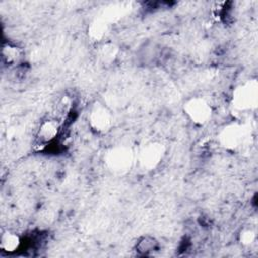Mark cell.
<instances>
[{
    "mask_svg": "<svg viewBox=\"0 0 258 258\" xmlns=\"http://www.w3.org/2000/svg\"><path fill=\"white\" fill-rule=\"evenodd\" d=\"M135 160L133 149L127 145H115L107 150L104 161L107 168L114 174L123 175L128 173Z\"/></svg>",
    "mask_w": 258,
    "mask_h": 258,
    "instance_id": "cell-1",
    "label": "cell"
},
{
    "mask_svg": "<svg viewBox=\"0 0 258 258\" xmlns=\"http://www.w3.org/2000/svg\"><path fill=\"white\" fill-rule=\"evenodd\" d=\"M258 104V84L255 79L237 86L232 94V106L238 112H249Z\"/></svg>",
    "mask_w": 258,
    "mask_h": 258,
    "instance_id": "cell-2",
    "label": "cell"
},
{
    "mask_svg": "<svg viewBox=\"0 0 258 258\" xmlns=\"http://www.w3.org/2000/svg\"><path fill=\"white\" fill-rule=\"evenodd\" d=\"M183 112L188 120L199 126L207 124L213 115L211 104L203 97H191L183 104Z\"/></svg>",
    "mask_w": 258,
    "mask_h": 258,
    "instance_id": "cell-3",
    "label": "cell"
},
{
    "mask_svg": "<svg viewBox=\"0 0 258 258\" xmlns=\"http://www.w3.org/2000/svg\"><path fill=\"white\" fill-rule=\"evenodd\" d=\"M165 155V146L159 141H150L144 144L137 154L139 166L144 170L155 169Z\"/></svg>",
    "mask_w": 258,
    "mask_h": 258,
    "instance_id": "cell-4",
    "label": "cell"
},
{
    "mask_svg": "<svg viewBox=\"0 0 258 258\" xmlns=\"http://www.w3.org/2000/svg\"><path fill=\"white\" fill-rule=\"evenodd\" d=\"M113 114L101 102H95L88 113V122L91 129L97 133H106L113 126Z\"/></svg>",
    "mask_w": 258,
    "mask_h": 258,
    "instance_id": "cell-5",
    "label": "cell"
},
{
    "mask_svg": "<svg viewBox=\"0 0 258 258\" xmlns=\"http://www.w3.org/2000/svg\"><path fill=\"white\" fill-rule=\"evenodd\" d=\"M246 130L244 126L240 123L233 122L224 126L221 131L219 132L218 138L220 144L228 149V150H235L239 148L245 138Z\"/></svg>",
    "mask_w": 258,
    "mask_h": 258,
    "instance_id": "cell-6",
    "label": "cell"
},
{
    "mask_svg": "<svg viewBox=\"0 0 258 258\" xmlns=\"http://www.w3.org/2000/svg\"><path fill=\"white\" fill-rule=\"evenodd\" d=\"M60 130V123L55 118L44 120L37 129L34 148L35 150H42L48 144H50L58 135Z\"/></svg>",
    "mask_w": 258,
    "mask_h": 258,
    "instance_id": "cell-7",
    "label": "cell"
},
{
    "mask_svg": "<svg viewBox=\"0 0 258 258\" xmlns=\"http://www.w3.org/2000/svg\"><path fill=\"white\" fill-rule=\"evenodd\" d=\"M23 56V51L22 49L12 43H4L2 45V50H1V58L2 62L7 66V67H13L16 66L20 62Z\"/></svg>",
    "mask_w": 258,
    "mask_h": 258,
    "instance_id": "cell-8",
    "label": "cell"
},
{
    "mask_svg": "<svg viewBox=\"0 0 258 258\" xmlns=\"http://www.w3.org/2000/svg\"><path fill=\"white\" fill-rule=\"evenodd\" d=\"M109 32V24L104 19L93 20L88 27V35L95 42L103 41Z\"/></svg>",
    "mask_w": 258,
    "mask_h": 258,
    "instance_id": "cell-9",
    "label": "cell"
},
{
    "mask_svg": "<svg viewBox=\"0 0 258 258\" xmlns=\"http://www.w3.org/2000/svg\"><path fill=\"white\" fill-rule=\"evenodd\" d=\"M119 54V47L111 41L103 42L98 50V57L103 64H112Z\"/></svg>",
    "mask_w": 258,
    "mask_h": 258,
    "instance_id": "cell-10",
    "label": "cell"
},
{
    "mask_svg": "<svg viewBox=\"0 0 258 258\" xmlns=\"http://www.w3.org/2000/svg\"><path fill=\"white\" fill-rule=\"evenodd\" d=\"M158 242L152 236H143L135 244V252L140 256L152 255L158 249Z\"/></svg>",
    "mask_w": 258,
    "mask_h": 258,
    "instance_id": "cell-11",
    "label": "cell"
},
{
    "mask_svg": "<svg viewBox=\"0 0 258 258\" xmlns=\"http://www.w3.org/2000/svg\"><path fill=\"white\" fill-rule=\"evenodd\" d=\"M21 245L20 237L11 231H6L1 235L0 238V248L3 252L11 254L16 252Z\"/></svg>",
    "mask_w": 258,
    "mask_h": 258,
    "instance_id": "cell-12",
    "label": "cell"
},
{
    "mask_svg": "<svg viewBox=\"0 0 258 258\" xmlns=\"http://www.w3.org/2000/svg\"><path fill=\"white\" fill-rule=\"evenodd\" d=\"M72 109H73L72 98L69 96H62L60 99H58V101L56 102V105L54 107L55 119L58 121L66 119L70 115Z\"/></svg>",
    "mask_w": 258,
    "mask_h": 258,
    "instance_id": "cell-13",
    "label": "cell"
},
{
    "mask_svg": "<svg viewBox=\"0 0 258 258\" xmlns=\"http://www.w3.org/2000/svg\"><path fill=\"white\" fill-rule=\"evenodd\" d=\"M256 240V233L250 228L243 229L239 234V242L243 246H251Z\"/></svg>",
    "mask_w": 258,
    "mask_h": 258,
    "instance_id": "cell-14",
    "label": "cell"
}]
</instances>
